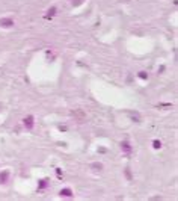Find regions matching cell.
<instances>
[{"instance_id": "obj_1", "label": "cell", "mask_w": 178, "mask_h": 201, "mask_svg": "<svg viewBox=\"0 0 178 201\" xmlns=\"http://www.w3.org/2000/svg\"><path fill=\"white\" fill-rule=\"evenodd\" d=\"M24 127L26 129H32L33 127V117H27V118H24Z\"/></svg>"}, {"instance_id": "obj_2", "label": "cell", "mask_w": 178, "mask_h": 201, "mask_svg": "<svg viewBox=\"0 0 178 201\" xmlns=\"http://www.w3.org/2000/svg\"><path fill=\"white\" fill-rule=\"evenodd\" d=\"M14 24L11 18H5V20H0V26H3V27H11V26Z\"/></svg>"}, {"instance_id": "obj_3", "label": "cell", "mask_w": 178, "mask_h": 201, "mask_svg": "<svg viewBox=\"0 0 178 201\" xmlns=\"http://www.w3.org/2000/svg\"><path fill=\"white\" fill-rule=\"evenodd\" d=\"M8 176H9L8 172H3V174H0V183H6V180H8Z\"/></svg>"}, {"instance_id": "obj_4", "label": "cell", "mask_w": 178, "mask_h": 201, "mask_svg": "<svg viewBox=\"0 0 178 201\" xmlns=\"http://www.w3.org/2000/svg\"><path fill=\"white\" fill-rule=\"evenodd\" d=\"M61 195L62 197H71V191L70 189H62L61 191Z\"/></svg>"}, {"instance_id": "obj_5", "label": "cell", "mask_w": 178, "mask_h": 201, "mask_svg": "<svg viewBox=\"0 0 178 201\" xmlns=\"http://www.w3.org/2000/svg\"><path fill=\"white\" fill-rule=\"evenodd\" d=\"M55 12H56V9H55V8H51V9L48 11V15H47V17H51V15L55 14Z\"/></svg>"}, {"instance_id": "obj_6", "label": "cell", "mask_w": 178, "mask_h": 201, "mask_svg": "<svg viewBox=\"0 0 178 201\" xmlns=\"http://www.w3.org/2000/svg\"><path fill=\"white\" fill-rule=\"evenodd\" d=\"M154 147H155V148H159V147H160V142H157V141H155V142H154Z\"/></svg>"}, {"instance_id": "obj_7", "label": "cell", "mask_w": 178, "mask_h": 201, "mask_svg": "<svg viewBox=\"0 0 178 201\" xmlns=\"http://www.w3.org/2000/svg\"><path fill=\"white\" fill-rule=\"evenodd\" d=\"M47 186V183H45V180H42V183H41V187H45Z\"/></svg>"}]
</instances>
